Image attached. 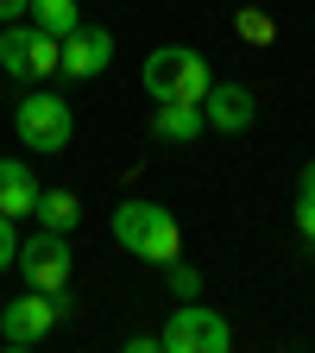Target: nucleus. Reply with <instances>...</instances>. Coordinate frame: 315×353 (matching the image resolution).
I'll return each instance as SVG.
<instances>
[{"label":"nucleus","mask_w":315,"mask_h":353,"mask_svg":"<svg viewBox=\"0 0 315 353\" xmlns=\"http://www.w3.org/2000/svg\"><path fill=\"white\" fill-rule=\"evenodd\" d=\"M114 240H120V252H132V259H145V265H164L170 259H183V228H176V214L164 208V202H145V196H126L120 208H114Z\"/></svg>","instance_id":"1"},{"label":"nucleus","mask_w":315,"mask_h":353,"mask_svg":"<svg viewBox=\"0 0 315 353\" xmlns=\"http://www.w3.org/2000/svg\"><path fill=\"white\" fill-rule=\"evenodd\" d=\"M126 353H158V334H126Z\"/></svg>","instance_id":"18"},{"label":"nucleus","mask_w":315,"mask_h":353,"mask_svg":"<svg viewBox=\"0 0 315 353\" xmlns=\"http://www.w3.org/2000/svg\"><path fill=\"white\" fill-rule=\"evenodd\" d=\"M296 234L315 240V164H303V183H296Z\"/></svg>","instance_id":"15"},{"label":"nucleus","mask_w":315,"mask_h":353,"mask_svg":"<svg viewBox=\"0 0 315 353\" xmlns=\"http://www.w3.org/2000/svg\"><path fill=\"white\" fill-rule=\"evenodd\" d=\"M26 7H32V0H0V26H13V19H19Z\"/></svg>","instance_id":"19"},{"label":"nucleus","mask_w":315,"mask_h":353,"mask_svg":"<svg viewBox=\"0 0 315 353\" xmlns=\"http://www.w3.org/2000/svg\"><path fill=\"white\" fill-rule=\"evenodd\" d=\"M26 19H32V26H44L51 38H70V32L82 26V0H32Z\"/></svg>","instance_id":"13"},{"label":"nucleus","mask_w":315,"mask_h":353,"mask_svg":"<svg viewBox=\"0 0 315 353\" xmlns=\"http://www.w3.org/2000/svg\"><path fill=\"white\" fill-rule=\"evenodd\" d=\"M158 347H164V353H227V347H234V328H227V316H214L202 296H183V303L164 316Z\"/></svg>","instance_id":"4"},{"label":"nucleus","mask_w":315,"mask_h":353,"mask_svg":"<svg viewBox=\"0 0 315 353\" xmlns=\"http://www.w3.org/2000/svg\"><path fill=\"white\" fill-rule=\"evenodd\" d=\"M202 114H208L214 132L240 139V132H252V120H258V101H252V88H246V82H208Z\"/></svg>","instance_id":"9"},{"label":"nucleus","mask_w":315,"mask_h":353,"mask_svg":"<svg viewBox=\"0 0 315 353\" xmlns=\"http://www.w3.org/2000/svg\"><path fill=\"white\" fill-rule=\"evenodd\" d=\"M63 63V38H51L44 26H0V70H7L13 82H44L57 76Z\"/></svg>","instance_id":"6"},{"label":"nucleus","mask_w":315,"mask_h":353,"mask_svg":"<svg viewBox=\"0 0 315 353\" xmlns=\"http://www.w3.org/2000/svg\"><path fill=\"white\" fill-rule=\"evenodd\" d=\"M13 132L26 152H63L76 139V108L57 95V88H26L13 108Z\"/></svg>","instance_id":"3"},{"label":"nucleus","mask_w":315,"mask_h":353,"mask_svg":"<svg viewBox=\"0 0 315 353\" xmlns=\"http://www.w3.org/2000/svg\"><path fill=\"white\" fill-rule=\"evenodd\" d=\"M19 259V234H13V214H0V272H13Z\"/></svg>","instance_id":"17"},{"label":"nucleus","mask_w":315,"mask_h":353,"mask_svg":"<svg viewBox=\"0 0 315 353\" xmlns=\"http://www.w3.org/2000/svg\"><path fill=\"white\" fill-rule=\"evenodd\" d=\"M139 82H145L152 101H202L214 70H208L202 51H190V44H158V51H145V63H139Z\"/></svg>","instance_id":"2"},{"label":"nucleus","mask_w":315,"mask_h":353,"mask_svg":"<svg viewBox=\"0 0 315 353\" xmlns=\"http://www.w3.org/2000/svg\"><path fill=\"white\" fill-rule=\"evenodd\" d=\"M108 63H114V32H108V26H88V19H82V26L63 38V63H57V70H63L70 82H95Z\"/></svg>","instance_id":"8"},{"label":"nucleus","mask_w":315,"mask_h":353,"mask_svg":"<svg viewBox=\"0 0 315 353\" xmlns=\"http://www.w3.org/2000/svg\"><path fill=\"white\" fill-rule=\"evenodd\" d=\"M234 32H240L246 44H258V51H265V44H278V19L265 13V7H240V13H234Z\"/></svg>","instance_id":"14"},{"label":"nucleus","mask_w":315,"mask_h":353,"mask_svg":"<svg viewBox=\"0 0 315 353\" xmlns=\"http://www.w3.org/2000/svg\"><path fill=\"white\" fill-rule=\"evenodd\" d=\"M13 272L26 278V290H70V272H76L70 234H51V228H38L32 240H19V259H13Z\"/></svg>","instance_id":"7"},{"label":"nucleus","mask_w":315,"mask_h":353,"mask_svg":"<svg viewBox=\"0 0 315 353\" xmlns=\"http://www.w3.org/2000/svg\"><path fill=\"white\" fill-rule=\"evenodd\" d=\"M202 126H208L202 101H158L152 108V139H164V145H196Z\"/></svg>","instance_id":"10"},{"label":"nucleus","mask_w":315,"mask_h":353,"mask_svg":"<svg viewBox=\"0 0 315 353\" xmlns=\"http://www.w3.org/2000/svg\"><path fill=\"white\" fill-rule=\"evenodd\" d=\"M38 176H32V164L26 158H0V214H32V202H38Z\"/></svg>","instance_id":"11"},{"label":"nucleus","mask_w":315,"mask_h":353,"mask_svg":"<svg viewBox=\"0 0 315 353\" xmlns=\"http://www.w3.org/2000/svg\"><path fill=\"white\" fill-rule=\"evenodd\" d=\"M70 290H26L13 303H0V341L7 347H38V341H51V328L70 316Z\"/></svg>","instance_id":"5"},{"label":"nucleus","mask_w":315,"mask_h":353,"mask_svg":"<svg viewBox=\"0 0 315 353\" xmlns=\"http://www.w3.org/2000/svg\"><path fill=\"white\" fill-rule=\"evenodd\" d=\"M32 221H38V228H51V234H76L82 228V196L76 190H38Z\"/></svg>","instance_id":"12"},{"label":"nucleus","mask_w":315,"mask_h":353,"mask_svg":"<svg viewBox=\"0 0 315 353\" xmlns=\"http://www.w3.org/2000/svg\"><path fill=\"white\" fill-rule=\"evenodd\" d=\"M164 284H170L176 303H183V296H202V272H196V265H183V259H170V265H164Z\"/></svg>","instance_id":"16"}]
</instances>
